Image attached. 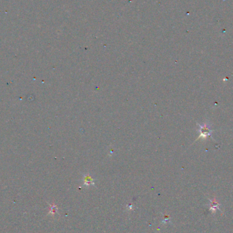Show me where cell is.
I'll list each match as a JSON object with an SVG mask.
<instances>
[{
  "mask_svg": "<svg viewBox=\"0 0 233 233\" xmlns=\"http://www.w3.org/2000/svg\"><path fill=\"white\" fill-rule=\"evenodd\" d=\"M199 126V132L200 134L199 138L196 139V141L200 139H206L211 137V135L213 132V130L211 129L210 125L208 123L205 122L203 124L198 123Z\"/></svg>",
  "mask_w": 233,
  "mask_h": 233,
  "instance_id": "1",
  "label": "cell"
},
{
  "mask_svg": "<svg viewBox=\"0 0 233 233\" xmlns=\"http://www.w3.org/2000/svg\"><path fill=\"white\" fill-rule=\"evenodd\" d=\"M84 181H85V183H87L88 185H91V184H93V179L92 178V177L89 176V175L85 176Z\"/></svg>",
  "mask_w": 233,
  "mask_h": 233,
  "instance_id": "2",
  "label": "cell"
}]
</instances>
